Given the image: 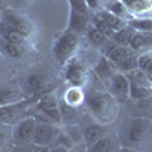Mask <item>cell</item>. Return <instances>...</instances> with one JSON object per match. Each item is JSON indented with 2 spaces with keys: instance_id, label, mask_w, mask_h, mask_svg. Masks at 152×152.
Returning <instances> with one entry per match:
<instances>
[{
  "instance_id": "836d02e7",
  "label": "cell",
  "mask_w": 152,
  "mask_h": 152,
  "mask_svg": "<svg viewBox=\"0 0 152 152\" xmlns=\"http://www.w3.org/2000/svg\"><path fill=\"white\" fill-rule=\"evenodd\" d=\"M14 2H15V3H20V5H21V3H24V2H26V0H14Z\"/></svg>"
},
{
  "instance_id": "e575fe53",
  "label": "cell",
  "mask_w": 152,
  "mask_h": 152,
  "mask_svg": "<svg viewBox=\"0 0 152 152\" xmlns=\"http://www.w3.org/2000/svg\"><path fill=\"white\" fill-rule=\"evenodd\" d=\"M6 3V0H0V5H5Z\"/></svg>"
},
{
  "instance_id": "7402d4cb",
  "label": "cell",
  "mask_w": 152,
  "mask_h": 152,
  "mask_svg": "<svg viewBox=\"0 0 152 152\" xmlns=\"http://www.w3.org/2000/svg\"><path fill=\"white\" fill-rule=\"evenodd\" d=\"M126 76H128L129 82L132 84H138V85H148V87H152V81L149 79V76L146 75L145 70H142L140 67H137L128 73H125Z\"/></svg>"
},
{
  "instance_id": "4dcf8cb0",
  "label": "cell",
  "mask_w": 152,
  "mask_h": 152,
  "mask_svg": "<svg viewBox=\"0 0 152 152\" xmlns=\"http://www.w3.org/2000/svg\"><path fill=\"white\" fill-rule=\"evenodd\" d=\"M137 67H138V56H135V53L128 56V58H125L122 62L117 64L119 72H125V73H128V72H131V70H134Z\"/></svg>"
},
{
  "instance_id": "9a60e30c",
  "label": "cell",
  "mask_w": 152,
  "mask_h": 152,
  "mask_svg": "<svg viewBox=\"0 0 152 152\" xmlns=\"http://www.w3.org/2000/svg\"><path fill=\"white\" fill-rule=\"evenodd\" d=\"M59 113H61V119L64 125H73L79 119V107L69 104L64 97L59 99Z\"/></svg>"
},
{
  "instance_id": "8992f818",
  "label": "cell",
  "mask_w": 152,
  "mask_h": 152,
  "mask_svg": "<svg viewBox=\"0 0 152 152\" xmlns=\"http://www.w3.org/2000/svg\"><path fill=\"white\" fill-rule=\"evenodd\" d=\"M64 78L66 82L72 87H79L82 88L87 84L88 79V72L85 64L79 58H70L66 62V70H64Z\"/></svg>"
},
{
  "instance_id": "6da1fadb",
  "label": "cell",
  "mask_w": 152,
  "mask_h": 152,
  "mask_svg": "<svg viewBox=\"0 0 152 152\" xmlns=\"http://www.w3.org/2000/svg\"><path fill=\"white\" fill-rule=\"evenodd\" d=\"M84 105L87 107L94 122L100 125H110L116 120L119 114V100L110 91L93 90L91 93L85 94Z\"/></svg>"
},
{
  "instance_id": "1f68e13d",
  "label": "cell",
  "mask_w": 152,
  "mask_h": 152,
  "mask_svg": "<svg viewBox=\"0 0 152 152\" xmlns=\"http://www.w3.org/2000/svg\"><path fill=\"white\" fill-rule=\"evenodd\" d=\"M129 26L134 31H142V32H152V18H137L131 20Z\"/></svg>"
},
{
  "instance_id": "52a82bcc",
  "label": "cell",
  "mask_w": 152,
  "mask_h": 152,
  "mask_svg": "<svg viewBox=\"0 0 152 152\" xmlns=\"http://www.w3.org/2000/svg\"><path fill=\"white\" fill-rule=\"evenodd\" d=\"M37 117H23L12 126V135H14V143L17 145H24L32 142L35 128H37Z\"/></svg>"
},
{
  "instance_id": "cb8c5ba5",
  "label": "cell",
  "mask_w": 152,
  "mask_h": 152,
  "mask_svg": "<svg viewBox=\"0 0 152 152\" xmlns=\"http://www.w3.org/2000/svg\"><path fill=\"white\" fill-rule=\"evenodd\" d=\"M64 99L67 100L69 104H72V105H75V107H79L84 100H85V94H82V91H81L79 87H72V85H70V88L66 91Z\"/></svg>"
},
{
  "instance_id": "e0dca14e",
  "label": "cell",
  "mask_w": 152,
  "mask_h": 152,
  "mask_svg": "<svg viewBox=\"0 0 152 152\" xmlns=\"http://www.w3.org/2000/svg\"><path fill=\"white\" fill-rule=\"evenodd\" d=\"M135 52L129 47V46H122V44H114L111 46L108 50H107V56L114 62V64H119V62H122L125 58H128L131 55H134Z\"/></svg>"
},
{
  "instance_id": "5b68a950",
  "label": "cell",
  "mask_w": 152,
  "mask_h": 152,
  "mask_svg": "<svg viewBox=\"0 0 152 152\" xmlns=\"http://www.w3.org/2000/svg\"><path fill=\"white\" fill-rule=\"evenodd\" d=\"M78 46H79L78 32L69 31L66 34H62L56 40V43L53 46V55L59 62H64L66 64V62L73 56V53L78 50Z\"/></svg>"
},
{
  "instance_id": "f546056e",
  "label": "cell",
  "mask_w": 152,
  "mask_h": 152,
  "mask_svg": "<svg viewBox=\"0 0 152 152\" xmlns=\"http://www.w3.org/2000/svg\"><path fill=\"white\" fill-rule=\"evenodd\" d=\"M138 67L145 70L149 79L152 81V52H146L138 56Z\"/></svg>"
},
{
  "instance_id": "d6986e66",
  "label": "cell",
  "mask_w": 152,
  "mask_h": 152,
  "mask_svg": "<svg viewBox=\"0 0 152 152\" xmlns=\"http://www.w3.org/2000/svg\"><path fill=\"white\" fill-rule=\"evenodd\" d=\"M96 14L100 17V18H104L110 26L114 29V31H119V29H122V28H125L126 26V23H125V20L123 18H120V17H117L116 14H113L111 11H108V9H100V11H97Z\"/></svg>"
},
{
  "instance_id": "83f0119b",
  "label": "cell",
  "mask_w": 152,
  "mask_h": 152,
  "mask_svg": "<svg viewBox=\"0 0 152 152\" xmlns=\"http://www.w3.org/2000/svg\"><path fill=\"white\" fill-rule=\"evenodd\" d=\"M14 143V135H12V125L0 122V146H8Z\"/></svg>"
},
{
  "instance_id": "44dd1931",
  "label": "cell",
  "mask_w": 152,
  "mask_h": 152,
  "mask_svg": "<svg viewBox=\"0 0 152 152\" xmlns=\"http://www.w3.org/2000/svg\"><path fill=\"white\" fill-rule=\"evenodd\" d=\"M152 94V87L148 85H138V84H132L129 87V97L135 99V100H146L149 99Z\"/></svg>"
},
{
  "instance_id": "d6a6232c",
  "label": "cell",
  "mask_w": 152,
  "mask_h": 152,
  "mask_svg": "<svg viewBox=\"0 0 152 152\" xmlns=\"http://www.w3.org/2000/svg\"><path fill=\"white\" fill-rule=\"evenodd\" d=\"M85 2H87L88 8H90V11H93V12H97L102 9V0H85Z\"/></svg>"
},
{
  "instance_id": "9c48e42d",
  "label": "cell",
  "mask_w": 152,
  "mask_h": 152,
  "mask_svg": "<svg viewBox=\"0 0 152 152\" xmlns=\"http://www.w3.org/2000/svg\"><path fill=\"white\" fill-rule=\"evenodd\" d=\"M152 129V122H149L148 119L138 117V119H132L129 123V132H128V140L131 145H140L143 143L148 135L151 134Z\"/></svg>"
},
{
  "instance_id": "ba28073f",
  "label": "cell",
  "mask_w": 152,
  "mask_h": 152,
  "mask_svg": "<svg viewBox=\"0 0 152 152\" xmlns=\"http://www.w3.org/2000/svg\"><path fill=\"white\" fill-rule=\"evenodd\" d=\"M29 102L26 99L17 104H9V105H0V122L8 123L14 126L18 120L26 117Z\"/></svg>"
},
{
  "instance_id": "30bf717a",
  "label": "cell",
  "mask_w": 152,
  "mask_h": 152,
  "mask_svg": "<svg viewBox=\"0 0 152 152\" xmlns=\"http://www.w3.org/2000/svg\"><path fill=\"white\" fill-rule=\"evenodd\" d=\"M129 87H131V82L128 79V76L122 72H117L108 82V91L119 102H125V100L129 99Z\"/></svg>"
},
{
  "instance_id": "603a6c76",
  "label": "cell",
  "mask_w": 152,
  "mask_h": 152,
  "mask_svg": "<svg viewBox=\"0 0 152 152\" xmlns=\"http://www.w3.org/2000/svg\"><path fill=\"white\" fill-rule=\"evenodd\" d=\"M90 20H91V24H93V26H94V28H97V29H99L100 32H102L105 37H108L110 40H113V38H114V34H116V31H114V29L110 26V24H108L104 18H100V17L96 14V12H93V14H91Z\"/></svg>"
},
{
  "instance_id": "484cf974",
  "label": "cell",
  "mask_w": 152,
  "mask_h": 152,
  "mask_svg": "<svg viewBox=\"0 0 152 152\" xmlns=\"http://www.w3.org/2000/svg\"><path fill=\"white\" fill-rule=\"evenodd\" d=\"M134 34V29L129 26H125V28H122V29H119V31H116V34H114V43L116 44H122V46H128L129 44V38H131V35Z\"/></svg>"
},
{
  "instance_id": "7a4b0ae2",
  "label": "cell",
  "mask_w": 152,
  "mask_h": 152,
  "mask_svg": "<svg viewBox=\"0 0 152 152\" xmlns=\"http://www.w3.org/2000/svg\"><path fill=\"white\" fill-rule=\"evenodd\" d=\"M62 131L59 129V125L46 122V120H38L35 134L32 138V145L38 148H52L53 143L58 140V137Z\"/></svg>"
},
{
  "instance_id": "d4e9b609",
  "label": "cell",
  "mask_w": 152,
  "mask_h": 152,
  "mask_svg": "<svg viewBox=\"0 0 152 152\" xmlns=\"http://www.w3.org/2000/svg\"><path fill=\"white\" fill-rule=\"evenodd\" d=\"M117 143V142H116ZM114 138L113 137H108V135H104L102 138H99V140L93 145L88 146V149L93 151V152H104V151H113L114 149Z\"/></svg>"
},
{
  "instance_id": "2e32d148",
  "label": "cell",
  "mask_w": 152,
  "mask_h": 152,
  "mask_svg": "<svg viewBox=\"0 0 152 152\" xmlns=\"http://www.w3.org/2000/svg\"><path fill=\"white\" fill-rule=\"evenodd\" d=\"M104 135H105V125H100V123L94 122V123H91V125H88V126L84 128L82 140H84L85 145L90 146V145L96 143L99 138H102Z\"/></svg>"
},
{
  "instance_id": "5bb4252c",
  "label": "cell",
  "mask_w": 152,
  "mask_h": 152,
  "mask_svg": "<svg viewBox=\"0 0 152 152\" xmlns=\"http://www.w3.org/2000/svg\"><path fill=\"white\" fill-rule=\"evenodd\" d=\"M134 52H143L152 47V32H142V31H134V34L129 38L128 44Z\"/></svg>"
},
{
  "instance_id": "4fadbf2b",
  "label": "cell",
  "mask_w": 152,
  "mask_h": 152,
  "mask_svg": "<svg viewBox=\"0 0 152 152\" xmlns=\"http://www.w3.org/2000/svg\"><path fill=\"white\" fill-rule=\"evenodd\" d=\"M26 99V94L23 93L20 87L14 84H8L0 87V105H9V104H17Z\"/></svg>"
},
{
  "instance_id": "3957f363",
  "label": "cell",
  "mask_w": 152,
  "mask_h": 152,
  "mask_svg": "<svg viewBox=\"0 0 152 152\" xmlns=\"http://www.w3.org/2000/svg\"><path fill=\"white\" fill-rule=\"evenodd\" d=\"M72 14H70V26L69 29L73 32H85L90 26V8H88L85 0H69Z\"/></svg>"
},
{
  "instance_id": "4316f807",
  "label": "cell",
  "mask_w": 152,
  "mask_h": 152,
  "mask_svg": "<svg viewBox=\"0 0 152 152\" xmlns=\"http://www.w3.org/2000/svg\"><path fill=\"white\" fill-rule=\"evenodd\" d=\"M107 9L111 11L113 14H116L117 17L123 18V20L128 17V8H126V5L122 2V0H111V2H108Z\"/></svg>"
},
{
  "instance_id": "ffe728a7",
  "label": "cell",
  "mask_w": 152,
  "mask_h": 152,
  "mask_svg": "<svg viewBox=\"0 0 152 152\" xmlns=\"http://www.w3.org/2000/svg\"><path fill=\"white\" fill-rule=\"evenodd\" d=\"M87 38H88V43H90L91 46H96V47H100V46H104L110 41V38L105 37L102 32H100L97 28H94L93 24L91 26H88L87 28Z\"/></svg>"
},
{
  "instance_id": "8fae6325",
  "label": "cell",
  "mask_w": 152,
  "mask_h": 152,
  "mask_svg": "<svg viewBox=\"0 0 152 152\" xmlns=\"http://www.w3.org/2000/svg\"><path fill=\"white\" fill-rule=\"evenodd\" d=\"M6 24H9L11 28L17 29L18 32H21L24 37H31L34 34V24L32 21H29L28 18H24L18 14H15V12L12 11H5L3 12V20Z\"/></svg>"
},
{
  "instance_id": "7c38bea8",
  "label": "cell",
  "mask_w": 152,
  "mask_h": 152,
  "mask_svg": "<svg viewBox=\"0 0 152 152\" xmlns=\"http://www.w3.org/2000/svg\"><path fill=\"white\" fill-rule=\"evenodd\" d=\"M119 70H117V66L105 55V56H100L99 61L96 62L94 66V75L99 78V81H102L108 85V82L111 81V78L116 75Z\"/></svg>"
},
{
  "instance_id": "f1b7e54d",
  "label": "cell",
  "mask_w": 152,
  "mask_h": 152,
  "mask_svg": "<svg viewBox=\"0 0 152 152\" xmlns=\"http://www.w3.org/2000/svg\"><path fill=\"white\" fill-rule=\"evenodd\" d=\"M5 50L11 58H21L24 53H26L24 43H9V41H6Z\"/></svg>"
},
{
  "instance_id": "ac0fdd59",
  "label": "cell",
  "mask_w": 152,
  "mask_h": 152,
  "mask_svg": "<svg viewBox=\"0 0 152 152\" xmlns=\"http://www.w3.org/2000/svg\"><path fill=\"white\" fill-rule=\"evenodd\" d=\"M0 34H2V37L9 43H24L26 38H28V37H24L21 32H18L17 29L11 28L9 24H6L5 21H2V24H0Z\"/></svg>"
},
{
  "instance_id": "277c9868",
  "label": "cell",
  "mask_w": 152,
  "mask_h": 152,
  "mask_svg": "<svg viewBox=\"0 0 152 152\" xmlns=\"http://www.w3.org/2000/svg\"><path fill=\"white\" fill-rule=\"evenodd\" d=\"M35 110L40 113V116L46 122H52L56 125L62 123L61 119V113H59V99L52 94V93H46L35 102Z\"/></svg>"
}]
</instances>
